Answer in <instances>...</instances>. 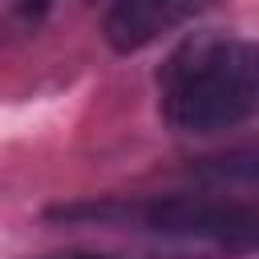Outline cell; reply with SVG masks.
Returning a JSON list of instances; mask_svg holds the SVG:
<instances>
[{
    "label": "cell",
    "instance_id": "7",
    "mask_svg": "<svg viewBox=\"0 0 259 259\" xmlns=\"http://www.w3.org/2000/svg\"><path fill=\"white\" fill-rule=\"evenodd\" d=\"M182 4V12H198V8H206V4H214V0H178Z\"/></svg>",
    "mask_w": 259,
    "mask_h": 259
},
{
    "label": "cell",
    "instance_id": "2",
    "mask_svg": "<svg viewBox=\"0 0 259 259\" xmlns=\"http://www.w3.org/2000/svg\"><path fill=\"white\" fill-rule=\"evenodd\" d=\"M53 223H101L138 231L174 255L235 259L259 255V202L219 194H166V198H97L49 206Z\"/></svg>",
    "mask_w": 259,
    "mask_h": 259
},
{
    "label": "cell",
    "instance_id": "5",
    "mask_svg": "<svg viewBox=\"0 0 259 259\" xmlns=\"http://www.w3.org/2000/svg\"><path fill=\"white\" fill-rule=\"evenodd\" d=\"M49 4H53V0H12V12H16L20 20H40V16L49 12Z\"/></svg>",
    "mask_w": 259,
    "mask_h": 259
},
{
    "label": "cell",
    "instance_id": "6",
    "mask_svg": "<svg viewBox=\"0 0 259 259\" xmlns=\"http://www.w3.org/2000/svg\"><path fill=\"white\" fill-rule=\"evenodd\" d=\"M40 259H121V255H109V251H53V255H40Z\"/></svg>",
    "mask_w": 259,
    "mask_h": 259
},
{
    "label": "cell",
    "instance_id": "4",
    "mask_svg": "<svg viewBox=\"0 0 259 259\" xmlns=\"http://www.w3.org/2000/svg\"><path fill=\"white\" fill-rule=\"evenodd\" d=\"M190 174L210 186H259V138L190 162Z\"/></svg>",
    "mask_w": 259,
    "mask_h": 259
},
{
    "label": "cell",
    "instance_id": "3",
    "mask_svg": "<svg viewBox=\"0 0 259 259\" xmlns=\"http://www.w3.org/2000/svg\"><path fill=\"white\" fill-rule=\"evenodd\" d=\"M182 16L186 12H182L178 0H109L105 20H101V36L113 53L130 57V53L150 49Z\"/></svg>",
    "mask_w": 259,
    "mask_h": 259
},
{
    "label": "cell",
    "instance_id": "1",
    "mask_svg": "<svg viewBox=\"0 0 259 259\" xmlns=\"http://www.w3.org/2000/svg\"><path fill=\"white\" fill-rule=\"evenodd\" d=\"M158 109L178 134H223L259 113V40L190 32L158 69Z\"/></svg>",
    "mask_w": 259,
    "mask_h": 259
}]
</instances>
